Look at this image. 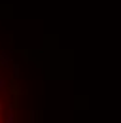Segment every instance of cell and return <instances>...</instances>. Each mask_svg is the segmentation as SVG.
Wrapping results in <instances>:
<instances>
[{
    "instance_id": "6da1fadb",
    "label": "cell",
    "mask_w": 121,
    "mask_h": 123,
    "mask_svg": "<svg viewBox=\"0 0 121 123\" xmlns=\"http://www.w3.org/2000/svg\"><path fill=\"white\" fill-rule=\"evenodd\" d=\"M0 110H2V104H0Z\"/></svg>"
}]
</instances>
